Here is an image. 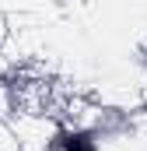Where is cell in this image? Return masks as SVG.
<instances>
[{"label": "cell", "instance_id": "6da1fadb", "mask_svg": "<svg viewBox=\"0 0 147 151\" xmlns=\"http://www.w3.org/2000/svg\"><path fill=\"white\" fill-rule=\"evenodd\" d=\"M84 123L98 134L102 144H126V141H133L137 130H140L137 113H133L130 106H123V102H95V106L88 109V119H84Z\"/></svg>", "mask_w": 147, "mask_h": 151}, {"label": "cell", "instance_id": "7a4b0ae2", "mask_svg": "<svg viewBox=\"0 0 147 151\" xmlns=\"http://www.w3.org/2000/svg\"><path fill=\"white\" fill-rule=\"evenodd\" d=\"M46 151H105L88 123H56L46 137Z\"/></svg>", "mask_w": 147, "mask_h": 151}, {"label": "cell", "instance_id": "3957f363", "mask_svg": "<svg viewBox=\"0 0 147 151\" xmlns=\"http://www.w3.org/2000/svg\"><path fill=\"white\" fill-rule=\"evenodd\" d=\"M133 67H137L140 77L147 81V39H140V42L133 46Z\"/></svg>", "mask_w": 147, "mask_h": 151}]
</instances>
